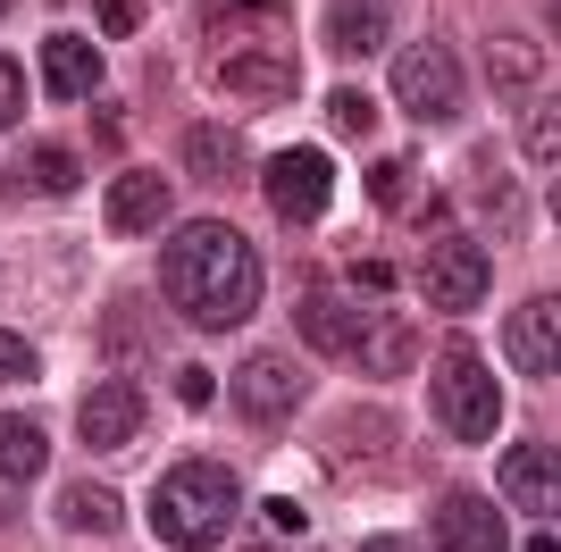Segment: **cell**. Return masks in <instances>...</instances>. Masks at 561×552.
<instances>
[{
    "label": "cell",
    "mask_w": 561,
    "mask_h": 552,
    "mask_svg": "<svg viewBox=\"0 0 561 552\" xmlns=\"http://www.w3.org/2000/svg\"><path fill=\"white\" fill-rule=\"evenodd\" d=\"M160 294L193 326H243L260 310V252L234 227H218V218H193L160 252Z\"/></svg>",
    "instance_id": "1"
},
{
    "label": "cell",
    "mask_w": 561,
    "mask_h": 552,
    "mask_svg": "<svg viewBox=\"0 0 561 552\" xmlns=\"http://www.w3.org/2000/svg\"><path fill=\"white\" fill-rule=\"evenodd\" d=\"M234 503H243V485H234L227 460H185V469H168L160 494H151V536L176 552H202L234 528Z\"/></svg>",
    "instance_id": "2"
},
{
    "label": "cell",
    "mask_w": 561,
    "mask_h": 552,
    "mask_svg": "<svg viewBox=\"0 0 561 552\" xmlns=\"http://www.w3.org/2000/svg\"><path fill=\"white\" fill-rule=\"evenodd\" d=\"M302 335L319 352H335V360H352L360 377H402L411 352H420V335H411L402 319H386V310H352V301H335V294L302 301Z\"/></svg>",
    "instance_id": "3"
},
{
    "label": "cell",
    "mask_w": 561,
    "mask_h": 552,
    "mask_svg": "<svg viewBox=\"0 0 561 552\" xmlns=\"http://www.w3.org/2000/svg\"><path fill=\"white\" fill-rule=\"evenodd\" d=\"M436 418H445V436H461V444H486V436H494L503 393H494V377H486V360H478V352L453 344L445 360H436Z\"/></svg>",
    "instance_id": "4"
},
{
    "label": "cell",
    "mask_w": 561,
    "mask_h": 552,
    "mask_svg": "<svg viewBox=\"0 0 561 552\" xmlns=\"http://www.w3.org/2000/svg\"><path fill=\"white\" fill-rule=\"evenodd\" d=\"M260 184H268V209H277V218L310 227V218H328V202H335V160L310 151V142H294V151H277V160L260 168Z\"/></svg>",
    "instance_id": "5"
},
{
    "label": "cell",
    "mask_w": 561,
    "mask_h": 552,
    "mask_svg": "<svg viewBox=\"0 0 561 552\" xmlns=\"http://www.w3.org/2000/svg\"><path fill=\"white\" fill-rule=\"evenodd\" d=\"M486 285H494V268H486V252H478L469 234H436V243H427V260H420V294L436 301V310L469 319V310L486 301Z\"/></svg>",
    "instance_id": "6"
},
{
    "label": "cell",
    "mask_w": 561,
    "mask_h": 552,
    "mask_svg": "<svg viewBox=\"0 0 561 552\" xmlns=\"http://www.w3.org/2000/svg\"><path fill=\"white\" fill-rule=\"evenodd\" d=\"M394 101L411 117H461V59L436 43L394 50Z\"/></svg>",
    "instance_id": "7"
},
{
    "label": "cell",
    "mask_w": 561,
    "mask_h": 552,
    "mask_svg": "<svg viewBox=\"0 0 561 552\" xmlns=\"http://www.w3.org/2000/svg\"><path fill=\"white\" fill-rule=\"evenodd\" d=\"M427 536H436V552H503L512 544V536H503V510H494L486 494H445L436 519H427Z\"/></svg>",
    "instance_id": "8"
},
{
    "label": "cell",
    "mask_w": 561,
    "mask_h": 552,
    "mask_svg": "<svg viewBox=\"0 0 561 552\" xmlns=\"http://www.w3.org/2000/svg\"><path fill=\"white\" fill-rule=\"evenodd\" d=\"M553 335H561V301L553 294H537V301H519L512 310V326H503V344H512V368L519 377H553Z\"/></svg>",
    "instance_id": "9"
},
{
    "label": "cell",
    "mask_w": 561,
    "mask_h": 552,
    "mask_svg": "<svg viewBox=\"0 0 561 552\" xmlns=\"http://www.w3.org/2000/svg\"><path fill=\"white\" fill-rule=\"evenodd\" d=\"M76 436L93 444V452L135 444L142 436V393L135 386H93V393H84V411H76Z\"/></svg>",
    "instance_id": "10"
},
{
    "label": "cell",
    "mask_w": 561,
    "mask_h": 552,
    "mask_svg": "<svg viewBox=\"0 0 561 552\" xmlns=\"http://www.w3.org/2000/svg\"><path fill=\"white\" fill-rule=\"evenodd\" d=\"M168 227V176L160 168H126L110 184V234H160Z\"/></svg>",
    "instance_id": "11"
},
{
    "label": "cell",
    "mask_w": 561,
    "mask_h": 552,
    "mask_svg": "<svg viewBox=\"0 0 561 552\" xmlns=\"http://www.w3.org/2000/svg\"><path fill=\"white\" fill-rule=\"evenodd\" d=\"M43 92L50 101H93L101 92V50L84 34H50L43 43Z\"/></svg>",
    "instance_id": "12"
},
{
    "label": "cell",
    "mask_w": 561,
    "mask_h": 552,
    "mask_svg": "<svg viewBox=\"0 0 561 552\" xmlns=\"http://www.w3.org/2000/svg\"><path fill=\"white\" fill-rule=\"evenodd\" d=\"M386 34H394V0H335L328 9L335 59H369V50H386Z\"/></svg>",
    "instance_id": "13"
},
{
    "label": "cell",
    "mask_w": 561,
    "mask_h": 552,
    "mask_svg": "<svg viewBox=\"0 0 561 552\" xmlns=\"http://www.w3.org/2000/svg\"><path fill=\"white\" fill-rule=\"evenodd\" d=\"M234 402L252 418H285L294 402H302V368L294 360H243L234 368Z\"/></svg>",
    "instance_id": "14"
},
{
    "label": "cell",
    "mask_w": 561,
    "mask_h": 552,
    "mask_svg": "<svg viewBox=\"0 0 561 552\" xmlns=\"http://www.w3.org/2000/svg\"><path fill=\"white\" fill-rule=\"evenodd\" d=\"M503 494H512L519 510L553 519V444H512V452H503Z\"/></svg>",
    "instance_id": "15"
},
{
    "label": "cell",
    "mask_w": 561,
    "mask_h": 552,
    "mask_svg": "<svg viewBox=\"0 0 561 552\" xmlns=\"http://www.w3.org/2000/svg\"><path fill=\"white\" fill-rule=\"evenodd\" d=\"M59 528H76V536H117V528H126V503H117L110 485H59Z\"/></svg>",
    "instance_id": "16"
},
{
    "label": "cell",
    "mask_w": 561,
    "mask_h": 552,
    "mask_svg": "<svg viewBox=\"0 0 561 552\" xmlns=\"http://www.w3.org/2000/svg\"><path fill=\"white\" fill-rule=\"evenodd\" d=\"M76 184H84V160L59 151V142H34L18 160V176H9V193H76Z\"/></svg>",
    "instance_id": "17"
},
{
    "label": "cell",
    "mask_w": 561,
    "mask_h": 552,
    "mask_svg": "<svg viewBox=\"0 0 561 552\" xmlns=\"http://www.w3.org/2000/svg\"><path fill=\"white\" fill-rule=\"evenodd\" d=\"M50 469V436L34 427V418H18V411H0V478H43Z\"/></svg>",
    "instance_id": "18"
},
{
    "label": "cell",
    "mask_w": 561,
    "mask_h": 552,
    "mask_svg": "<svg viewBox=\"0 0 561 552\" xmlns=\"http://www.w3.org/2000/svg\"><path fill=\"white\" fill-rule=\"evenodd\" d=\"M185 168H193L202 184H227L234 168H243V151H234L227 126H193V135H185Z\"/></svg>",
    "instance_id": "19"
},
{
    "label": "cell",
    "mask_w": 561,
    "mask_h": 552,
    "mask_svg": "<svg viewBox=\"0 0 561 552\" xmlns=\"http://www.w3.org/2000/svg\"><path fill=\"white\" fill-rule=\"evenodd\" d=\"M227 84L243 92V101H285V92H294V68H285V59L243 50V59H227Z\"/></svg>",
    "instance_id": "20"
},
{
    "label": "cell",
    "mask_w": 561,
    "mask_h": 552,
    "mask_svg": "<svg viewBox=\"0 0 561 552\" xmlns=\"http://www.w3.org/2000/svg\"><path fill=\"white\" fill-rule=\"evenodd\" d=\"M486 76H494L503 92H528V84L545 76V50H537V43H512V34H503V43L486 50Z\"/></svg>",
    "instance_id": "21"
},
{
    "label": "cell",
    "mask_w": 561,
    "mask_h": 552,
    "mask_svg": "<svg viewBox=\"0 0 561 552\" xmlns=\"http://www.w3.org/2000/svg\"><path fill=\"white\" fill-rule=\"evenodd\" d=\"M34 377H43V352L0 326V386H34Z\"/></svg>",
    "instance_id": "22"
},
{
    "label": "cell",
    "mask_w": 561,
    "mask_h": 552,
    "mask_svg": "<svg viewBox=\"0 0 561 552\" xmlns=\"http://www.w3.org/2000/svg\"><path fill=\"white\" fill-rule=\"evenodd\" d=\"M352 294H360V301H386V294H394V268H386V260H360V268H352Z\"/></svg>",
    "instance_id": "23"
},
{
    "label": "cell",
    "mask_w": 561,
    "mask_h": 552,
    "mask_svg": "<svg viewBox=\"0 0 561 552\" xmlns=\"http://www.w3.org/2000/svg\"><path fill=\"white\" fill-rule=\"evenodd\" d=\"M18 110H25V68L0 59V126H18Z\"/></svg>",
    "instance_id": "24"
},
{
    "label": "cell",
    "mask_w": 561,
    "mask_h": 552,
    "mask_svg": "<svg viewBox=\"0 0 561 552\" xmlns=\"http://www.w3.org/2000/svg\"><path fill=\"white\" fill-rule=\"evenodd\" d=\"M335 126H344V135H369V126H377V110L360 101V92H335Z\"/></svg>",
    "instance_id": "25"
},
{
    "label": "cell",
    "mask_w": 561,
    "mask_h": 552,
    "mask_svg": "<svg viewBox=\"0 0 561 552\" xmlns=\"http://www.w3.org/2000/svg\"><path fill=\"white\" fill-rule=\"evenodd\" d=\"M101 9V34H135L142 25V0H93Z\"/></svg>",
    "instance_id": "26"
},
{
    "label": "cell",
    "mask_w": 561,
    "mask_h": 552,
    "mask_svg": "<svg viewBox=\"0 0 561 552\" xmlns=\"http://www.w3.org/2000/svg\"><path fill=\"white\" fill-rule=\"evenodd\" d=\"M176 393H185L193 411H202V402H210V393H218V377H210V368H202V360H185V368H176Z\"/></svg>",
    "instance_id": "27"
},
{
    "label": "cell",
    "mask_w": 561,
    "mask_h": 552,
    "mask_svg": "<svg viewBox=\"0 0 561 552\" xmlns=\"http://www.w3.org/2000/svg\"><path fill=\"white\" fill-rule=\"evenodd\" d=\"M93 135H101V142H117V135H126V117H117V101H101V92H93Z\"/></svg>",
    "instance_id": "28"
},
{
    "label": "cell",
    "mask_w": 561,
    "mask_h": 552,
    "mask_svg": "<svg viewBox=\"0 0 561 552\" xmlns=\"http://www.w3.org/2000/svg\"><path fill=\"white\" fill-rule=\"evenodd\" d=\"M402 184H411L402 168H369V193H377V202H402Z\"/></svg>",
    "instance_id": "29"
},
{
    "label": "cell",
    "mask_w": 561,
    "mask_h": 552,
    "mask_svg": "<svg viewBox=\"0 0 561 552\" xmlns=\"http://www.w3.org/2000/svg\"><path fill=\"white\" fill-rule=\"evenodd\" d=\"M360 552H411V544H402V536H369Z\"/></svg>",
    "instance_id": "30"
},
{
    "label": "cell",
    "mask_w": 561,
    "mask_h": 552,
    "mask_svg": "<svg viewBox=\"0 0 561 552\" xmlns=\"http://www.w3.org/2000/svg\"><path fill=\"white\" fill-rule=\"evenodd\" d=\"M528 552H553V536H537V544H528Z\"/></svg>",
    "instance_id": "31"
},
{
    "label": "cell",
    "mask_w": 561,
    "mask_h": 552,
    "mask_svg": "<svg viewBox=\"0 0 561 552\" xmlns=\"http://www.w3.org/2000/svg\"><path fill=\"white\" fill-rule=\"evenodd\" d=\"M0 18H18V0H0Z\"/></svg>",
    "instance_id": "32"
},
{
    "label": "cell",
    "mask_w": 561,
    "mask_h": 552,
    "mask_svg": "<svg viewBox=\"0 0 561 552\" xmlns=\"http://www.w3.org/2000/svg\"><path fill=\"white\" fill-rule=\"evenodd\" d=\"M0 528H9V503H0Z\"/></svg>",
    "instance_id": "33"
}]
</instances>
